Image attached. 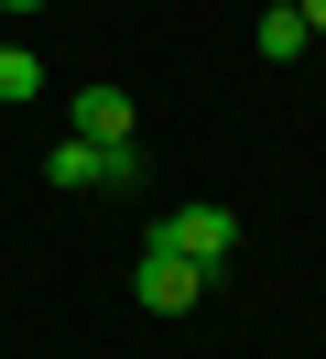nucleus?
Instances as JSON below:
<instances>
[{
  "mask_svg": "<svg viewBox=\"0 0 326 359\" xmlns=\"http://www.w3.org/2000/svg\"><path fill=\"white\" fill-rule=\"evenodd\" d=\"M294 11H304V33H326V0H294Z\"/></svg>",
  "mask_w": 326,
  "mask_h": 359,
  "instance_id": "0eeeda50",
  "label": "nucleus"
},
{
  "mask_svg": "<svg viewBox=\"0 0 326 359\" xmlns=\"http://www.w3.org/2000/svg\"><path fill=\"white\" fill-rule=\"evenodd\" d=\"M130 294H142V316H196L207 272H196L174 240H142V262H130Z\"/></svg>",
  "mask_w": 326,
  "mask_h": 359,
  "instance_id": "f257e3e1",
  "label": "nucleus"
},
{
  "mask_svg": "<svg viewBox=\"0 0 326 359\" xmlns=\"http://www.w3.org/2000/svg\"><path fill=\"white\" fill-rule=\"evenodd\" d=\"M304 44H315V33H304V11H294V0H261V55H272V66H294Z\"/></svg>",
  "mask_w": 326,
  "mask_h": 359,
  "instance_id": "39448f33",
  "label": "nucleus"
},
{
  "mask_svg": "<svg viewBox=\"0 0 326 359\" xmlns=\"http://www.w3.org/2000/svg\"><path fill=\"white\" fill-rule=\"evenodd\" d=\"M22 98H43V66L33 44H0V109H22Z\"/></svg>",
  "mask_w": 326,
  "mask_h": 359,
  "instance_id": "423d86ee",
  "label": "nucleus"
},
{
  "mask_svg": "<svg viewBox=\"0 0 326 359\" xmlns=\"http://www.w3.org/2000/svg\"><path fill=\"white\" fill-rule=\"evenodd\" d=\"M152 240H174V250H185V262H196V272H207V283H217V262H229V250H239V207H217V196H196V207H174V218L152 229Z\"/></svg>",
  "mask_w": 326,
  "mask_h": 359,
  "instance_id": "f03ea898",
  "label": "nucleus"
},
{
  "mask_svg": "<svg viewBox=\"0 0 326 359\" xmlns=\"http://www.w3.org/2000/svg\"><path fill=\"white\" fill-rule=\"evenodd\" d=\"M43 175H55L65 196H87V185H109V153H98V142H76V131H65L55 153H43Z\"/></svg>",
  "mask_w": 326,
  "mask_h": 359,
  "instance_id": "20e7f679",
  "label": "nucleus"
},
{
  "mask_svg": "<svg viewBox=\"0 0 326 359\" xmlns=\"http://www.w3.org/2000/svg\"><path fill=\"white\" fill-rule=\"evenodd\" d=\"M65 131L76 142H142V120H130V88H76V109H65Z\"/></svg>",
  "mask_w": 326,
  "mask_h": 359,
  "instance_id": "7ed1b4c3",
  "label": "nucleus"
},
{
  "mask_svg": "<svg viewBox=\"0 0 326 359\" xmlns=\"http://www.w3.org/2000/svg\"><path fill=\"white\" fill-rule=\"evenodd\" d=\"M0 11H43V0H0Z\"/></svg>",
  "mask_w": 326,
  "mask_h": 359,
  "instance_id": "6e6552de",
  "label": "nucleus"
}]
</instances>
